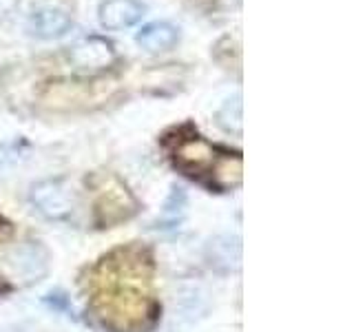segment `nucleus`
Here are the masks:
<instances>
[{
    "mask_svg": "<svg viewBox=\"0 0 354 332\" xmlns=\"http://www.w3.org/2000/svg\"><path fill=\"white\" fill-rule=\"evenodd\" d=\"M69 60L77 71L84 73H97L109 69L115 62V49L111 40L100 36H88L75 42L69 49Z\"/></svg>",
    "mask_w": 354,
    "mask_h": 332,
    "instance_id": "obj_3",
    "label": "nucleus"
},
{
    "mask_svg": "<svg viewBox=\"0 0 354 332\" xmlns=\"http://www.w3.org/2000/svg\"><path fill=\"white\" fill-rule=\"evenodd\" d=\"M175 164L191 177L202 175V173H206L208 169H213V166H215L213 147H210L208 142H204L202 138H197V136L191 138V140H184L175 151Z\"/></svg>",
    "mask_w": 354,
    "mask_h": 332,
    "instance_id": "obj_6",
    "label": "nucleus"
},
{
    "mask_svg": "<svg viewBox=\"0 0 354 332\" xmlns=\"http://www.w3.org/2000/svg\"><path fill=\"white\" fill-rule=\"evenodd\" d=\"M31 202L49 219H64L73 210V195L64 180H44L33 184Z\"/></svg>",
    "mask_w": 354,
    "mask_h": 332,
    "instance_id": "obj_2",
    "label": "nucleus"
},
{
    "mask_svg": "<svg viewBox=\"0 0 354 332\" xmlns=\"http://www.w3.org/2000/svg\"><path fill=\"white\" fill-rule=\"evenodd\" d=\"M71 16L60 7H40L27 18V33L38 40L62 38L71 29Z\"/></svg>",
    "mask_w": 354,
    "mask_h": 332,
    "instance_id": "obj_5",
    "label": "nucleus"
},
{
    "mask_svg": "<svg viewBox=\"0 0 354 332\" xmlns=\"http://www.w3.org/2000/svg\"><path fill=\"white\" fill-rule=\"evenodd\" d=\"M22 149H25V144L18 140L0 144V173L11 171L22 160Z\"/></svg>",
    "mask_w": 354,
    "mask_h": 332,
    "instance_id": "obj_10",
    "label": "nucleus"
},
{
    "mask_svg": "<svg viewBox=\"0 0 354 332\" xmlns=\"http://www.w3.org/2000/svg\"><path fill=\"white\" fill-rule=\"evenodd\" d=\"M206 259L215 270L221 273L237 270L241 266V239L230 235L210 239L206 246Z\"/></svg>",
    "mask_w": 354,
    "mask_h": 332,
    "instance_id": "obj_8",
    "label": "nucleus"
},
{
    "mask_svg": "<svg viewBox=\"0 0 354 332\" xmlns=\"http://www.w3.org/2000/svg\"><path fill=\"white\" fill-rule=\"evenodd\" d=\"M217 124L219 129H224L226 133H232V136L241 138L243 133V104H241V95H232L228 98L224 104L217 111Z\"/></svg>",
    "mask_w": 354,
    "mask_h": 332,
    "instance_id": "obj_9",
    "label": "nucleus"
},
{
    "mask_svg": "<svg viewBox=\"0 0 354 332\" xmlns=\"http://www.w3.org/2000/svg\"><path fill=\"white\" fill-rule=\"evenodd\" d=\"M144 14H147V5L142 0H102L97 9V20L109 31H122L138 25Z\"/></svg>",
    "mask_w": 354,
    "mask_h": 332,
    "instance_id": "obj_4",
    "label": "nucleus"
},
{
    "mask_svg": "<svg viewBox=\"0 0 354 332\" xmlns=\"http://www.w3.org/2000/svg\"><path fill=\"white\" fill-rule=\"evenodd\" d=\"M136 42L149 53L171 51L175 44L180 42V29H177L173 22H166V20L149 22V25H144L138 31Z\"/></svg>",
    "mask_w": 354,
    "mask_h": 332,
    "instance_id": "obj_7",
    "label": "nucleus"
},
{
    "mask_svg": "<svg viewBox=\"0 0 354 332\" xmlns=\"http://www.w3.org/2000/svg\"><path fill=\"white\" fill-rule=\"evenodd\" d=\"M47 252L38 243H20L3 255V270L20 284H36L47 275Z\"/></svg>",
    "mask_w": 354,
    "mask_h": 332,
    "instance_id": "obj_1",
    "label": "nucleus"
}]
</instances>
